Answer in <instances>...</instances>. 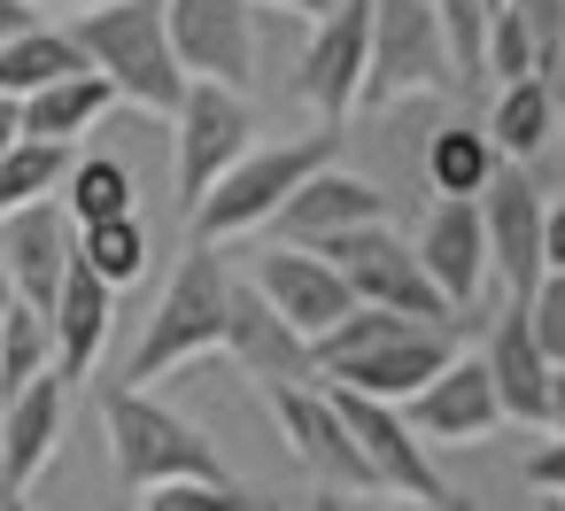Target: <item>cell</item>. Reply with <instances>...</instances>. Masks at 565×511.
<instances>
[{
    "mask_svg": "<svg viewBox=\"0 0 565 511\" xmlns=\"http://www.w3.org/2000/svg\"><path fill=\"white\" fill-rule=\"evenodd\" d=\"M418 94H457V55L441 40L434 0H372V63L356 109H395Z\"/></svg>",
    "mask_w": 565,
    "mask_h": 511,
    "instance_id": "5",
    "label": "cell"
},
{
    "mask_svg": "<svg viewBox=\"0 0 565 511\" xmlns=\"http://www.w3.org/2000/svg\"><path fill=\"white\" fill-rule=\"evenodd\" d=\"M542 194L526 179V163H503L480 187V233H488V279H503V302H526L542 287Z\"/></svg>",
    "mask_w": 565,
    "mask_h": 511,
    "instance_id": "12",
    "label": "cell"
},
{
    "mask_svg": "<svg viewBox=\"0 0 565 511\" xmlns=\"http://www.w3.org/2000/svg\"><path fill=\"white\" fill-rule=\"evenodd\" d=\"M256 148V102L233 94V86H210V78H186V102L171 117V187L186 202V217L202 210V194Z\"/></svg>",
    "mask_w": 565,
    "mask_h": 511,
    "instance_id": "6",
    "label": "cell"
},
{
    "mask_svg": "<svg viewBox=\"0 0 565 511\" xmlns=\"http://www.w3.org/2000/svg\"><path fill=\"white\" fill-rule=\"evenodd\" d=\"M109 318H117V287H102L78 256L63 272V295L47 302V326H55V372L63 380H86L102 341H109Z\"/></svg>",
    "mask_w": 565,
    "mask_h": 511,
    "instance_id": "21",
    "label": "cell"
},
{
    "mask_svg": "<svg viewBox=\"0 0 565 511\" xmlns=\"http://www.w3.org/2000/svg\"><path fill=\"white\" fill-rule=\"evenodd\" d=\"M318 256H326V264L349 279V295H356V302H372V310H395V318H418V326H457V318H449V302H441V287L426 279L418 248H411L395 225L333 233V241H318Z\"/></svg>",
    "mask_w": 565,
    "mask_h": 511,
    "instance_id": "7",
    "label": "cell"
},
{
    "mask_svg": "<svg viewBox=\"0 0 565 511\" xmlns=\"http://www.w3.org/2000/svg\"><path fill=\"white\" fill-rule=\"evenodd\" d=\"M71 40L117 86V102L148 109V117H179L186 71H179V47H171L163 0H102V9H78L71 17Z\"/></svg>",
    "mask_w": 565,
    "mask_h": 511,
    "instance_id": "1",
    "label": "cell"
},
{
    "mask_svg": "<svg viewBox=\"0 0 565 511\" xmlns=\"http://www.w3.org/2000/svg\"><path fill=\"white\" fill-rule=\"evenodd\" d=\"M511 17L526 32V55H534V78H550L557 47H565V0H511Z\"/></svg>",
    "mask_w": 565,
    "mask_h": 511,
    "instance_id": "32",
    "label": "cell"
},
{
    "mask_svg": "<svg viewBox=\"0 0 565 511\" xmlns=\"http://www.w3.org/2000/svg\"><path fill=\"white\" fill-rule=\"evenodd\" d=\"M78 264L102 279V287H132L140 272H148V225H140V210L132 217H102V225H78Z\"/></svg>",
    "mask_w": 565,
    "mask_h": 511,
    "instance_id": "28",
    "label": "cell"
},
{
    "mask_svg": "<svg viewBox=\"0 0 565 511\" xmlns=\"http://www.w3.org/2000/svg\"><path fill=\"white\" fill-rule=\"evenodd\" d=\"M271 418H279L287 457H295L326 496H380V488H372V465H364V449H356V434H349V418H341V403H333V387H279V395H271Z\"/></svg>",
    "mask_w": 565,
    "mask_h": 511,
    "instance_id": "10",
    "label": "cell"
},
{
    "mask_svg": "<svg viewBox=\"0 0 565 511\" xmlns=\"http://www.w3.org/2000/svg\"><path fill=\"white\" fill-rule=\"evenodd\" d=\"M550 434H565V364L550 372Z\"/></svg>",
    "mask_w": 565,
    "mask_h": 511,
    "instance_id": "39",
    "label": "cell"
},
{
    "mask_svg": "<svg viewBox=\"0 0 565 511\" xmlns=\"http://www.w3.org/2000/svg\"><path fill=\"white\" fill-rule=\"evenodd\" d=\"M542 264H550V272H565V202H550V210H542Z\"/></svg>",
    "mask_w": 565,
    "mask_h": 511,
    "instance_id": "35",
    "label": "cell"
},
{
    "mask_svg": "<svg viewBox=\"0 0 565 511\" xmlns=\"http://www.w3.org/2000/svg\"><path fill=\"white\" fill-rule=\"evenodd\" d=\"M40 24V9H32V0H0V47H9V40H24Z\"/></svg>",
    "mask_w": 565,
    "mask_h": 511,
    "instance_id": "36",
    "label": "cell"
},
{
    "mask_svg": "<svg viewBox=\"0 0 565 511\" xmlns=\"http://www.w3.org/2000/svg\"><path fill=\"white\" fill-rule=\"evenodd\" d=\"M495 171H503V156H495L488 125H449V132L426 140V179H434V194H449V202H480V187H488Z\"/></svg>",
    "mask_w": 565,
    "mask_h": 511,
    "instance_id": "26",
    "label": "cell"
},
{
    "mask_svg": "<svg viewBox=\"0 0 565 511\" xmlns=\"http://www.w3.org/2000/svg\"><path fill=\"white\" fill-rule=\"evenodd\" d=\"M163 17H171V47L186 78L256 94V55H264L256 0H163Z\"/></svg>",
    "mask_w": 565,
    "mask_h": 511,
    "instance_id": "9",
    "label": "cell"
},
{
    "mask_svg": "<svg viewBox=\"0 0 565 511\" xmlns=\"http://www.w3.org/2000/svg\"><path fill=\"white\" fill-rule=\"evenodd\" d=\"M71 148H55V140H17L9 156H0V217H17V210H32V202H47V194H63V179H71Z\"/></svg>",
    "mask_w": 565,
    "mask_h": 511,
    "instance_id": "27",
    "label": "cell"
},
{
    "mask_svg": "<svg viewBox=\"0 0 565 511\" xmlns=\"http://www.w3.org/2000/svg\"><path fill=\"white\" fill-rule=\"evenodd\" d=\"M225 295H233L225 256H217L210 241H194V248L179 256L171 287L156 295L148 326H140V349H132V364H125V387H156L163 372H179V364L225 349Z\"/></svg>",
    "mask_w": 565,
    "mask_h": 511,
    "instance_id": "3",
    "label": "cell"
},
{
    "mask_svg": "<svg viewBox=\"0 0 565 511\" xmlns=\"http://www.w3.org/2000/svg\"><path fill=\"white\" fill-rule=\"evenodd\" d=\"M526 488H534V496H565V434H550V441L526 457Z\"/></svg>",
    "mask_w": 565,
    "mask_h": 511,
    "instance_id": "34",
    "label": "cell"
},
{
    "mask_svg": "<svg viewBox=\"0 0 565 511\" xmlns=\"http://www.w3.org/2000/svg\"><path fill=\"white\" fill-rule=\"evenodd\" d=\"M132 511H271V503L241 480H163V488H140Z\"/></svg>",
    "mask_w": 565,
    "mask_h": 511,
    "instance_id": "30",
    "label": "cell"
},
{
    "mask_svg": "<svg viewBox=\"0 0 565 511\" xmlns=\"http://www.w3.org/2000/svg\"><path fill=\"white\" fill-rule=\"evenodd\" d=\"M534 511H565V496H534Z\"/></svg>",
    "mask_w": 565,
    "mask_h": 511,
    "instance_id": "43",
    "label": "cell"
},
{
    "mask_svg": "<svg viewBox=\"0 0 565 511\" xmlns=\"http://www.w3.org/2000/svg\"><path fill=\"white\" fill-rule=\"evenodd\" d=\"M102 434H109V465L117 480L140 496V488H163V480H233V465L217 457V441L179 418L163 395L148 387H102Z\"/></svg>",
    "mask_w": 565,
    "mask_h": 511,
    "instance_id": "2",
    "label": "cell"
},
{
    "mask_svg": "<svg viewBox=\"0 0 565 511\" xmlns=\"http://www.w3.org/2000/svg\"><path fill=\"white\" fill-rule=\"evenodd\" d=\"M63 403H71L63 372L32 380L17 403H0V472H9V488H32L55 465V449H63Z\"/></svg>",
    "mask_w": 565,
    "mask_h": 511,
    "instance_id": "20",
    "label": "cell"
},
{
    "mask_svg": "<svg viewBox=\"0 0 565 511\" xmlns=\"http://www.w3.org/2000/svg\"><path fill=\"white\" fill-rule=\"evenodd\" d=\"M519 310H526V333L542 341V356L565 364V272H542V287H534Z\"/></svg>",
    "mask_w": 565,
    "mask_h": 511,
    "instance_id": "33",
    "label": "cell"
},
{
    "mask_svg": "<svg viewBox=\"0 0 565 511\" xmlns=\"http://www.w3.org/2000/svg\"><path fill=\"white\" fill-rule=\"evenodd\" d=\"M71 256H78V225H71V210H63V194L32 202V210H17V217H0V279H9L32 310H47V302L63 295Z\"/></svg>",
    "mask_w": 565,
    "mask_h": 511,
    "instance_id": "13",
    "label": "cell"
},
{
    "mask_svg": "<svg viewBox=\"0 0 565 511\" xmlns=\"http://www.w3.org/2000/svg\"><path fill=\"white\" fill-rule=\"evenodd\" d=\"M356 225H387V194H380L372 179L341 171V163H326L318 179H302V187L287 194V210L271 217V233H279L287 248H318V241L356 233Z\"/></svg>",
    "mask_w": 565,
    "mask_h": 511,
    "instance_id": "17",
    "label": "cell"
},
{
    "mask_svg": "<svg viewBox=\"0 0 565 511\" xmlns=\"http://www.w3.org/2000/svg\"><path fill=\"white\" fill-rule=\"evenodd\" d=\"M132 171L117 163V156H78L71 163V179H63V210H71V225H102V217H132Z\"/></svg>",
    "mask_w": 565,
    "mask_h": 511,
    "instance_id": "29",
    "label": "cell"
},
{
    "mask_svg": "<svg viewBox=\"0 0 565 511\" xmlns=\"http://www.w3.org/2000/svg\"><path fill=\"white\" fill-rule=\"evenodd\" d=\"M557 132H565V109L550 102V86H542V78H511V86H495L488 140H495V156H503V163H534Z\"/></svg>",
    "mask_w": 565,
    "mask_h": 511,
    "instance_id": "23",
    "label": "cell"
},
{
    "mask_svg": "<svg viewBox=\"0 0 565 511\" xmlns=\"http://www.w3.org/2000/svg\"><path fill=\"white\" fill-rule=\"evenodd\" d=\"M542 86H550V102L565 109V47H557V63H550V78H542Z\"/></svg>",
    "mask_w": 565,
    "mask_h": 511,
    "instance_id": "40",
    "label": "cell"
},
{
    "mask_svg": "<svg viewBox=\"0 0 565 511\" xmlns=\"http://www.w3.org/2000/svg\"><path fill=\"white\" fill-rule=\"evenodd\" d=\"M0 310H9V279H0Z\"/></svg>",
    "mask_w": 565,
    "mask_h": 511,
    "instance_id": "44",
    "label": "cell"
},
{
    "mask_svg": "<svg viewBox=\"0 0 565 511\" xmlns=\"http://www.w3.org/2000/svg\"><path fill=\"white\" fill-rule=\"evenodd\" d=\"M47 372H55V326H47V310H32L9 287V310H0V403H17Z\"/></svg>",
    "mask_w": 565,
    "mask_h": 511,
    "instance_id": "25",
    "label": "cell"
},
{
    "mask_svg": "<svg viewBox=\"0 0 565 511\" xmlns=\"http://www.w3.org/2000/svg\"><path fill=\"white\" fill-rule=\"evenodd\" d=\"M256 9H287V17H310V24H318V17L333 9V0H256Z\"/></svg>",
    "mask_w": 565,
    "mask_h": 511,
    "instance_id": "38",
    "label": "cell"
},
{
    "mask_svg": "<svg viewBox=\"0 0 565 511\" xmlns=\"http://www.w3.org/2000/svg\"><path fill=\"white\" fill-rule=\"evenodd\" d=\"M225 356H233L264 395H279V387H326L310 333H295V326L264 302L256 279H233V295H225Z\"/></svg>",
    "mask_w": 565,
    "mask_h": 511,
    "instance_id": "11",
    "label": "cell"
},
{
    "mask_svg": "<svg viewBox=\"0 0 565 511\" xmlns=\"http://www.w3.org/2000/svg\"><path fill=\"white\" fill-rule=\"evenodd\" d=\"M109 109H117V86H109L102 71L55 78L47 94H32V102H24V140H55V148H71V140H86Z\"/></svg>",
    "mask_w": 565,
    "mask_h": 511,
    "instance_id": "22",
    "label": "cell"
},
{
    "mask_svg": "<svg viewBox=\"0 0 565 511\" xmlns=\"http://www.w3.org/2000/svg\"><path fill=\"white\" fill-rule=\"evenodd\" d=\"M0 511H32V503H24V488H17V496H0Z\"/></svg>",
    "mask_w": 565,
    "mask_h": 511,
    "instance_id": "42",
    "label": "cell"
},
{
    "mask_svg": "<svg viewBox=\"0 0 565 511\" xmlns=\"http://www.w3.org/2000/svg\"><path fill=\"white\" fill-rule=\"evenodd\" d=\"M495 9H503V0H488V17H495Z\"/></svg>",
    "mask_w": 565,
    "mask_h": 511,
    "instance_id": "46",
    "label": "cell"
},
{
    "mask_svg": "<svg viewBox=\"0 0 565 511\" xmlns=\"http://www.w3.org/2000/svg\"><path fill=\"white\" fill-rule=\"evenodd\" d=\"M32 9H71L78 17V9H102V0H32Z\"/></svg>",
    "mask_w": 565,
    "mask_h": 511,
    "instance_id": "41",
    "label": "cell"
},
{
    "mask_svg": "<svg viewBox=\"0 0 565 511\" xmlns=\"http://www.w3.org/2000/svg\"><path fill=\"white\" fill-rule=\"evenodd\" d=\"M256 287H264V302H271L295 333H310V341L356 310L349 279H341L318 248H287V241H271V248L256 256Z\"/></svg>",
    "mask_w": 565,
    "mask_h": 511,
    "instance_id": "16",
    "label": "cell"
},
{
    "mask_svg": "<svg viewBox=\"0 0 565 511\" xmlns=\"http://www.w3.org/2000/svg\"><path fill=\"white\" fill-rule=\"evenodd\" d=\"M364 63H372V0H333L318 17L302 63H295V102L318 117V125H349L356 117V94H364Z\"/></svg>",
    "mask_w": 565,
    "mask_h": 511,
    "instance_id": "8",
    "label": "cell"
},
{
    "mask_svg": "<svg viewBox=\"0 0 565 511\" xmlns=\"http://www.w3.org/2000/svg\"><path fill=\"white\" fill-rule=\"evenodd\" d=\"M78 71H94L86 47L71 40V24H47V17L24 40L0 47V94H9V102H32V94H47L55 78H78Z\"/></svg>",
    "mask_w": 565,
    "mask_h": 511,
    "instance_id": "24",
    "label": "cell"
},
{
    "mask_svg": "<svg viewBox=\"0 0 565 511\" xmlns=\"http://www.w3.org/2000/svg\"><path fill=\"white\" fill-rule=\"evenodd\" d=\"M403 418H411V434L426 449H465V441H480V434L503 426V403H495V380H488L480 356H449L441 380H426L403 403Z\"/></svg>",
    "mask_w": 565,
    "mask_h": 511,
    "instance_id": "14",
    "label": "cell"
},
{
    "mask_svg": "<svg viewBox=\"0 0 565 511\" xmlns=\"http://www.w3.org/2000/svg\"><path fill=\"white\" fill-rule=\"evenodd\" d=\"M480 364H488V380H495L503 418H519V426H550V372H557V364H550L542 341L526 333V310H519V302H503V318L488 326Z\"/></svg>",
    "mask_w": 565,
    "mask_h": 511,
    "instance_id": "19",
    "label": "cell"
},
{
    "mask_svg": "<svg viewBox=\"0 0 565 511\" xmlns=\"http://www.w3.org/2000/svg\"><path fill=\"white\" fill-rule=\"evenodd\" d=\"M24 140V102H9V94H0V156H9Z\"/></svg>",
    "mask_w": 565,
    "mask_h": 511,
    "instance_id": "37",
    "label": "cell"
},
{
    "mask_svg": "<svg viewBox=\"0 0 565 511\" xmlns=\"http://www.w3.org/2000/svg\"><path fill=\"white\" fill-rule=\"evenodd\" d=\"M449 356H457V326H403L395 341H380L364 356H341L326 372V387H349V395H372V403H411L426 380H441Z\"/></svg>",
    "mask_w": 565,
    "mask_h": 511,
    "instance_id": "15",
    "label": "cell"
},
{
    "mask_svg": "<svg viewBox=\"0 0 565 511\" xmlns=\"http://www.w3.org/2000/svg\"><path fill=\"white\" fill-rule=\"evenodd\" d=\"M0 496H17V488H9V472H0Z\"/></svg>",
    "mask_w": 565,
    "mask_h": 511,
    "instance_id": "45",
    "label": "cell"
},
{
    "mask_svg": "<svg viewBox=\"0 0 565 511\" xmlns=\"http://www.w3.org/2000/svg\"><path fill=\"white\" fill-rule=\"evenodd\" d=\"M418 264H426V279L441 287V302L449 310H465L480 287H488V233H480V202H449V194H434V210H426V225H418Z\"/></svg>",
    "mask_w": 565,
    "mask_h": 511,
    "instance_id": "18",
    "label": "cell"
},
{
    "mask_svg": "<svg viewBox=\"0 0 565 511\" xmlns=\"http://www.w3.org/2000/svg\"><path fill=\"white\" fill-rule=\"evenodd\" d=\"M441 9V40L457 55V86L488 78V0H434Z\"/></svg>",
    "mask_w": 565,
    "mask_h": 511,
    "instance_id": "31",
    "label": "cell"
},
{
    "mask_svg": "<svg viewBox=\"0 0 565 511\" xmlns=\"http://www.w3.org/2000/svg\"><path fill=\"white\" fill-rule=\"evenodd\" d=\"M333 148H341L333 125H318V132H302V140H256V148H248V156L202 194V210H194V241L217 248V241H241V233L271 225V217L287 210V194L333 163Z\"/></svg>",
    "mask_w": 565,
    "mask_h": 511,
    "instance_id": "4",
    "label": "cell"
},
{
    "mask_svg": "<svg viewBox=\"0 0 565 511\" xmlns=\"http://www.w3.org/2000/svg\"><path fill=\"white\" fill-rule=\"evenodd\" d=\"M403 511H426V503H403Z\"/></svg>",
    "mask_w": 565,
    "mask_h": 511,
    "instance_id": "47",
    "label": "cell"
}]
</instances>
